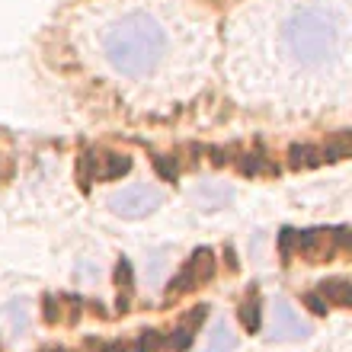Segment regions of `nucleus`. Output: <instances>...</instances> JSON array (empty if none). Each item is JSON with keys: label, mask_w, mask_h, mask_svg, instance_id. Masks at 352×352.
I'll return each instance as SVG.
<instances>
[{"label": "nucleus", "mask_w": 352, "mask_h": 352, "mask_svg": "<svg viewBox=\"0 0 352 352\" xmlns=\"http://www.w3.org/2000/svg\"><path fill=\"white\" fill-rule=\"evenodd\" d=\"M102 352H141V343H109Z\"/></svg>", "instance_id": "nucleus-11"}, {"label": "nucleus", "mask_w": 352, "mask_h": 352, "mask_svg": "<svg viewBox=\"0 0 352 352\" xmlns=\"http://www.w3.org/2000/svg\"><path fill=\"white\" fill-rule=\"evenodd\" d=\"M311 307H314L317 314H324V311H327V305H324V301H320V298H311Z\"/></svg>", "instance_id": "nucleus-12"}, {"label": "nucleus", "mask_w": 352, "mask_h": 352, "mask_svg": "<svg viewBox=\"0 0 352 352\" xmlns=\"http://www.w3.org/2000/svg\"><path fill=\"white\" fill-rule=\"evenodd\" d=\"M96 160L102 164V167H93L96 179H116V176L129 173V167H131V160L122 157V154H102V157H96Z\"/></svg>", "instance_id": "nucleus-6"}, {"label": "nucleus", "mask_w": 352, "mask_h": 352, "mask_svg": "<svg viewBox=\"0 0 352 352\" xmlns=\"http://www.w3.org/2000/svg\"><path fill=\"white\" fill-rule=\"evenodd\" d=\"M320 292H324L327 305H330V301H333V305H349V285H346L343 278H330V282H324Z\"/></svg>", "instance_id": "nucleus-8"}, {"label": "nucleus", "mask_w": 352, "mask_h": 352, "mask_svg": "<svg viewBox=\"0 0 352 352\" xmlns=\"http://www.w3.org/2000/svg\"><path fill=\"white\" fill-rule=\"evenodd\" d=\"M269 336L272 340H305L307 336V324L295 314V307L288 305L285 298L272 301L269 311Z\"/></svg>", "instance_id": "nucleus-5"}, {"label": "nucleus", "mask_w": 352, "mask_h": 352, "mask_svg": "<svg viewBox=\"0 0 352 352\" xmlns=\"http://www.w3.org/2000/svg\"><path fill=\"white\" fill-rule=\"evenodd\" d=\"M160 202H164V195L154 186H129V189L112 195L109 208L116 214H122V218H144V214L157 212Z\"/></svg>", "instance_id": "nucleus-3"}, {"label": "nucleus", "mask_w": 352, "mask_h": 352, "mask_svg": "<svg viewBox=\"0 0 352 352\" xmlns=\"http://www.w3.org/2000/svg\"><path fill=\"white\" fill-rule=\"evenodd\" d=\"M212 276H214V256H212V250H195L192 256L186 260V266L176 272L173 282H170V295H183V292H189V288L208 282Z\"/></svg>", "instance_id": "nucleus-4"}, {"label": "nucleus", "mask_w": 352, "mask_h": 352, "mask_svg": "<svg viewBox=\"0 0 352 352\" xmlns=\"http://www.w3.org/2000/svg\"><path fill=\"white\" fill-rule=\"evenodd\" d=\"M241 320L247 330H256V327H260V305H256V301H247V305L241 307Z\"/></svg>", "instance_id": "nucleus-9"}, {"label": "nucleus", "mask_w": 352, "mask_h": 352, "mask_svg": "<svg viewBox=\"0 0 352 352\" xmlns=\"http://www.w3.org/2000/svg\"><path fill=\"white\" fill-rule=\"evenodd\" d=\"M343 26L324 7H298L282 26V48L298 67H320L336 55Z\"/></svg>", "instance_id": "nucleus-2"}, {"label": "nucleus", "mask_w": 352, "mask_h": 352, "mask_svg": "<svg viewBox=\"0 0 352 352\" xmlns=\"http://www.w3.org/2000/svg\"><path fill=\"white\" fill-rule=\"evenodd\" d=\"M189 343H192V330H189V327H183V330H176V333L167 340V346H170V349H173V352L186 349V346H189Z\"/></svg>", "instance_id": "nucleus-10"}, {"label": "nucleus", "mask_w": 352, "mask_h": 352, "mask_svg": "<svg viewBox=\"0 0 352 352\" xmlns=\"http://www.w3.org/2000/svg\"><path fill=\"white\" fill-rule=\"evenodd\" d=\"M234 330L224 320H218V324L212 327V336H208V346H205V352H231L234 349Z\"/></svg>", "instance_id": "nucleus-7"}, {"label": "nucleus", "mask_w": 352, "mask_h": 352, "mask_svg": "<svg viewBox=\"0 0 352 352\" xmlns=\"http://www.w3.org/2000/svg\"><path fill=\"white\" fill-rule=\"evenodd\" d=\"M167 29L157 16L131 10L119 16L102 36V55L122 77H148L167 55Z\"/></svg>", "instance_id": "nucleus-1"}]
</instances>
